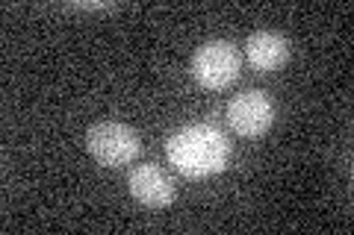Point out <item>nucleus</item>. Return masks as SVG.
<instances>
[{"label": "nucleus", "mask_w": 354, "mask_h": 235, "mask_svg": "<svg viewBox=\"0 0 354 235\" xmlns=\"http://www.w3.org/2000/svg\"><path fill=\"white\" fill-rule=\"evenodd\" d=\"M169 162L186 176H209L227 167L230 159V144L225 132H218L209 124H195L183 127L165 144Z\"/></svg>", "instance_id": "f257e3e1"}, {"label": "nucleus", "mask_w": 354, "mask_h": 235, "mask_svg": "<svg viewBox=\"0 0 354 235\" xmlns=\"http://www.w3.org/2000/svg\"><path fill=\"white\" fill-rule=\"evenodd\" d=\"M239 71H242V53L234 41L213 39L201 44L192 56L195 83L209 88V92H218V88H227L230 83H236Z\"/></svg>", "instance_id": "f03ea898"}, {"label": "nucleus", "mask_w": 354, "mask_h": 235, "mask_svg": "<svg viewBox=\"0 0 354 235\" xmlns=\"http://www.w3.org/2000/svg\"><path fill=\"white\" fill-rule=\"evenodd\" d=\"M86 147L101 165L124 167L130 162H136V156L142 150V141L136 136V130H130L127 124L101 121V124H95L86 132Z\"/></svg>", "instance_id": "7ed1b4c3"}, {"label": "nucleus", "mask_w": 354, "mask_h": 235, "mask_svg": "<svg viewBox=\"0 0 354 235\" xmlns=\"http://www.w3.org/2000/svg\"><path fill=\"white\" fill-rule=\"evenodd\" d=\"M274 121V103L272 97L260 92V88H248V92L236 94L227 103V124L242 139H257Z\"/></svg>", "instance_id": "20e7f679"}, {"label": "nucleus", "mask_w": 354, "mask_h": 235, "mask_svg": "<svg viewBox=\"0 0 354 235\" xmlns=\"http://www.w3.org/2000/svg\"><path fill=\"white\" fill-rule=\"evenodd\" d=\"M130 194L151 209H165L174 203V183L171 176L157 165H136L127 176Z\"/></svg>", "instance_id": "39448f33"}, {"label": "nucleus", "mask_w": 354, "mask_h": 235, "mask_svg": "<svg viewBox=\"0 0 354 235\" xmlns=\"http://www.w3.org/2000/svg\"><path fill=\"white\" fill-rule=\"evenodd\" d=\"M245 59H248L251 68L260 71V74L278 71L281 65L290 59V41L274 30L251 32L248 41H245Z\"/></svg>", "instance_id": "423d86ee"}]
</instances>
